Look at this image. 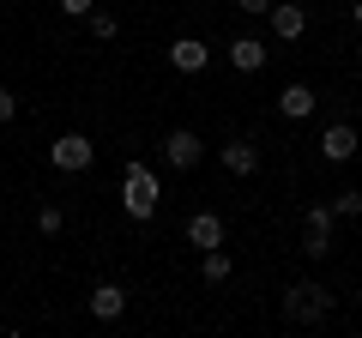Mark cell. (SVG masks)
I'll use <instances>...</instances> for the list:
<instances>
[{"label":"cell","mask_w":362,"mask_h":338,"mask_svg":"<svg viewBox=\"0 0 362 338\" xmlns=\"http://www.w3.org/2000/svg\"><path fill=\"white\" fill-rule=\"evenodd\" d=\"M157 206H163L157 169H151V163H127V175H121V211H127L133 223H151Z\"/></svg>","instance_id":"obj_1"},{"label":"cell","mask_w":362,"mask_h":338,"mask_svg":"<svg viewBox=\"0 0 362 338\" xmlns=\"http://www.w3.org/2000/svg\"><path fill=\"white\" fill-rule=\"evenodd\" d=\"M278 308H284V320H290V326H320L326 314H332V290L314 284V278H302V284H290V290H284V302H278Z\"/></svg>","instance_id":"obj_2"},{"label":"cell","mask_w":362,"mask_h":338,"mask_svg":"<svg viewBox=\"0 0 362 338\" xmlns=\"http://www.w3.org/2000/svg\"><path fill=\"white\" fill-rule=\"evenodd\" d=\"M163 163L169 169H199L206 163V139H199L194 127H169L163 133Z\"/></svg>","instance_id":"obj_3"},{"label":"cell","mask_w":362,"mask_h":338,"mask_svg":"<svg viewBox=\"0 0 362 338\" xmlns=\"http://www.w3.org/2000/svg\"><path fill=\"white\" fill-rule=\"evenodd\" d=\"M332 206H308L302 211V254H314V260H326L332 254Z\"/></svg>","instance_id":"obj_4"},{"label":"cell","mask_w":362,"mask_h":338,"mask_svg":"<svg viewBox=\"0 0 362 338\" xmlns=\"http://www.w3.org/2000/svg\"><path fill=\"white\" fill-rule=\"evenodd\" d=\"M49 163H54V169H66V175H78V169L97 163V145H90L85 133H61V139L49 145Z\"/></svg>","instance_id":"obj_5"},{"label":"cell","mask_w":362,"mask_h":338,"mask_svg":"<svg viewBox=\"0 0 362 338\" xmlns=\"http://www.w3.org/2000/svg\"><path fill=\"white\" fill-rule=\"evenodd\" d=\"M266 18H272V37L278 42H302V30H308V6H302V0H284V6L272 0Z\"/></svg>","instance_id":"obj_6"},{"label":"cell","mask_w":362,"mask_h":338,"mask_svg":"<svg viewBox=\"0 0 362 338\" xmlns=\"http://www.w3.org/2000/svg\"><path fill=\"white\" fill-rule=\"evenodd\" d=\"M356 151H362V139H356L350 121H332V127L320 133V157H326V163H350Z\"/></svg>","instance_id":"obj_7"},{"label":"cell","mask_w":362,"mask_h":338,"mask_svg":"<svg viewBox=\"0 0 362 338\" xmlns=\"http://www.w3.org/2000/svg\"><path fill=\"white\" fill-rule=\"evenodd\" d=\"M206 61H211V49L199 37H175L169 42V66H175V73H206Z\"/></svg>","instance_id":"obj_8"},{"label":"cell","mask_w":362,"mask_h":338,"mask_svg":"<svg viewBox=\"0 0 362 338\" xmlns=\"http://www.w3.org/2000/svg\"><path fill=\"white\" fill-rule=\"evenodd\" d=\"M85 308H90V320L109 326V320H121V314H127V290H121V284H97Z\"/></svg>","instance_id":"obj_9"},{"label":"cell","mask_w":362,"mask_h":338,"mask_svg":"<svg viewBox=\"0 0 362 338\" xmlns=\"http://www.w3.org/2000/svg\"><path fill=\"white\" fill-rule=\"evenodd\" d=\"M314 103H320V97H314L308 85H302V78L278 91V115H284V121H308V115H314Z\"/></svg>","instance_id":"obj_10"},{"label":"cell","mask_w":362,"mask_h":338,"mask_svg":"<svg viewBox=\"0 0 362 338\" xmlns=\"http://www.w3.org/2000/svg\"><path fill=\"white\" fill-rule=\"evenodd\" d=\"M187 242H194L199 254H206V247H223V218L218 211H194V218H187Z\"/></svg>","instance_id":"obj_11"},{"label":"cell","mask_w":362,"mask_h":338,"mask_svg":"<svg viewBox=\"0 0 362 338\" xmlns=\"http://www.w3.org/2000/svg\"><path fill=\"white\" fill-rule=\"evenodd\" d=\"M223 54H230V66H235V73H259V66L272 61V54H266V42H259V37H235V42H230Z\"/></svg>","instance_id":"obj_12"},{"label":"cell","mask_w":362,"mask_h":338,"mask_svg":"<svg viewBox=\"0 0 362 338\" xmlns=\"http://www.w3.org/2000/svg\"><path fill=\"white\" fill-rule=\"evenodd\" d=\"M218 163L230 169V175H254V169H259V145H254V139H230V145L218 151Z\"/></svg>","instance_id":"obj_13"},{"label":"cell","mask_w":362,"mask_h":338,"mask_svg":"<svg viewBox=\"0 0 362 338\" xmlns=\"http://www.w3.org/2000/svg\"><path fill=\"white\" fill-rule=\"evenodd\" d=\"M199 278H206V284H223V278H230V254H223V247H206V254H199Z\"/></svg>","instance_id":"obj_14"},{"label":"cell","mask_w":362,"mask_h":338,"mask_svg":"<svg viewBox=\"0 0 362 338\" xmlns=\"http://www.w3.org/2000/svg\"><path fill=\"white\" fill-rule=\"evenodd\" d=\"M85 25H90V37H97V42H115L121 37V18L115 13H97V6L85 13Z\"/></svg>","instance_id":"obj_15"},{"label":"cell","mask_w":362,"mask_h":338,"mask_svg":"<svg viewBox=\"0 0 362 338\" xmlns=\"http://www.w3.org/2000/svg\"><path fill=\"white\" fill-rule=\"evenodd\" d=\"M326 206H332V218H356V211H362V194H356V187H344V194H332Z\"/></svg>","instance_id":"obj_16"},{"label":"cell","mask_w":362,"mask_h":338,"mask_svg":"<svg viewBox=\"0 0 362 338\" xmlns=\"http://www.w3.org/2000/svg\"><path fill=\"white\" fill-rule=\"evenodd\" d=\"M61 223H66L61 206H42V211H37V230H42V235H61Z\"/></svg>","instance_id":"obj_17"},{"label":"cell","mask_w":362,"mask_h":338,"mask_svg":"<svg viewBox=\"0 0 362 338\" xmlns=\"http://www.w3.org/2000/svg\"><path fill=\"white\" fill-rule=\"evenodd\" d=\"M18 115V97H13V85H0V127Z\"/></svg>","instance_id":"obj_18"},{"label":"cell","mask_w":362,"mask_h":338,"mask_svg":"<svg viewBox=\"0 0 362 338\" xmlns=\"http://www.w3.org/2000/svg\"><path fill=\"white\" fill-rule=\"evenodd\" d=\"M90 6H97V0H61V13H66V18H85Z\"/></svg>","instance_id":"obj_19"},{"label":"cell","mask_w":362,"mask_h":338,"mask_svg":"<svg viewBox=\"0 0 362 338\" xmlns=\"http://www.w3.org/2000/svg\"><path fill=\"white\" fill-rule=\"evenodd\" d=\"M235 6H242V13H254V18H266V6H272V0H235Z\"/></svg>","instance_id":"obj_20"},{"label":"cell","mask_w":362,"mask_h":338,"mask_svg":"<svg viewBox=\"0 0 362 338\" xmlns=\"http://www.w3.org/2000/svg\"><path fill=\"white\" fill-rule=\"evenodd\" d=\"M350 18H356V25H362V0H356V6H350Z\"/></svg>","instance_id":"obj_21"}]
</instances>
